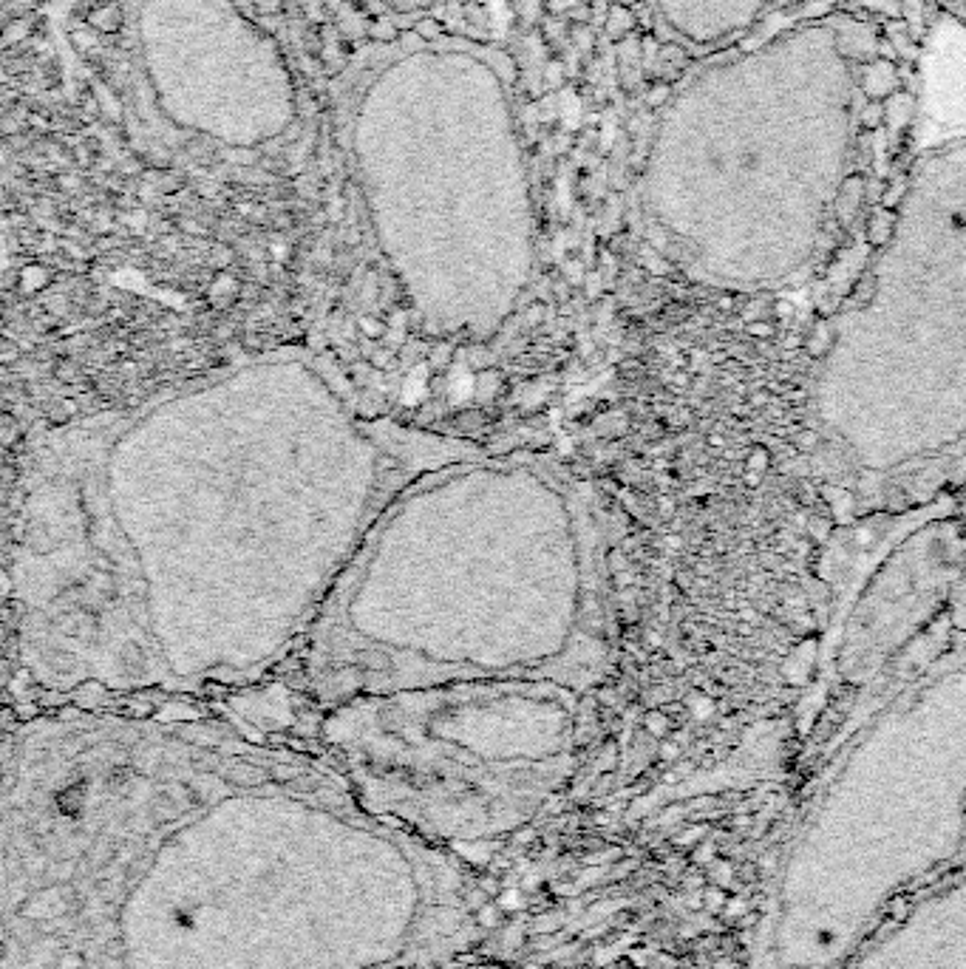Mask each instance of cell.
Wrapping results in <instances>:
<instances>
[{
    "label": "cell",
    "instance_id": "1",
    "mask_svg": "<svg viewBox=\"0 0 966 969\" xmlns=\"http://www.w3.org/2000/svg\"><path fill=\"white\" fill-rule=\"evenodd\" d=\"M482 448L374 414L306 346L40 428L6 542L23 672L77 706L261 680L391 496Z\"/></svg>",
    "mask_w": 966,
    "mask_h": 969
},
{
    "label": "cell",
    "instance_id": "2",
    "mask_svg": "<svg viewBox=\"0 0 966 969\" xmlns=\"http://www.w3.org/2000/svg\"><path fill=\"white\" fill-rule=\"evenodd\" d=\"M916 111L899 3L805 0L663 102L641 176L646 236L706 284H799L899 199Z\"/></svg>",
    "mask_w": 966,
    "mask_h": 969
},
{
    "label": "cell",
    "instance_id": "3",
    "mask_svg": "<svg viewBox=\"0 0 966 969\" xmlns=\"http://www.w3.org/2000/svg\"><path fill=\"white\" fill-rule=\"evenodd\" d=\"M298 655L321 709L457 680L587 692L612 658L593 491L533 451L482 448L417 474L374 519Z\"/></svg>",
    "mask_w": 966,
    "mask_h": 969
},
{
    "label": "cell",
    "instance_id": "4",
    "mask_svg": "<svg viewBox=\"0 0 966 969\" xmlns=\"http://www.w3.org/2000/svg\"><path fill=\"white\" fill-rule=\"evenodd\" d=\"M576 695L550 680H457L323 709V757L372 814L420 839H493L567 782Z\"/></svg>",
    "mask_w": 966,
    "mask_h": 969
},
{
    "label": "cell",
    "instance_id": "5",
    "mask_svg": "<svg viewBox=\"0 0 966 969\" xmlns=\"http://www.w3.org/2000/svg\"><path fill=\"white\" fill-rule=\"evenodd\" d=\"M805 0H646L649 15L680 49L703 60L743 43Z\"/></svg>",
    "mask_w": 966,
    "mask_h": 969
},
{
    "label": "cell",
    "instance_id": "6",
    "mask_svg": "<svg viewBox=\"0 0 966 969\" xmlns=\"http://www.w3.org/2000/svg\"><path fill=\"white\" fill-rule=\"evenodd\" d=\"M933 6L941 15L952 17V20L966 26V0H933Z\"/></svg>",
    "mask_w": 966,
    "mask_h": 969
},
{
    "label": "cell",
    "instance_id": "7",
    "mask_svg": "<svg viewBox=\"0 0 966 969\" xmlns=\"http://www.w3.org/2000/svg\"><path fill=\"white\" fill-rule=\"evenodd\" d=\"M94 26H97V29H105V32H111V29H117V26H119V12H114V9H105V12H97V15H94Z\"/></svg>",
    "mask_w": 966,
    "mask_h": 969
},
{
    "label": "cell",
    "instance_id": "8",
    "mask_svg": "<svg viewBox=\"0 0 966 969\" xmlns=\"http://www.w3.org/2000/svg\"><path fill=\"white\" fill-rule=\"evenodd\" d=\"M374 37H380V40H389V37H394V29H391L389 20H377V26H374Z\"/></svg>",
    "mask_w": 966,
    "mask_h": 969
},
{
    "label": "cell",
    "instance_id": "9",
    "mask_svg": "<svg viewBox=\"0 0 966 969\" xmlns=\"http://www.w3.org/2000/svg\"><path fill=\"white\" fill-rule=\"evenodd\" d=\"M423 34H428V37H431V34H437V26H434V23H425Z\"/></svg>",
    "mask_w": 966,
    "mask_h": 969
}]
</instances>
